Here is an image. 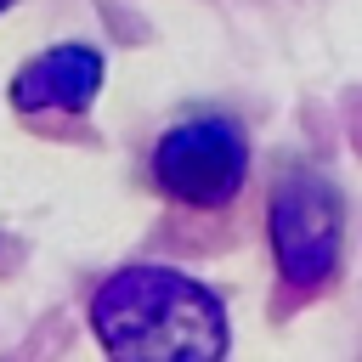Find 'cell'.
<instances>
[{
    "label": "cell",
    "mask_w": 362,
    "mask_h": 362,
    "mask_svg": "<svg viewBox=\"0 0 362 362\" xmlns=\"http://www.w3.org/2000/svg\"><path fill=\"white\" fill-rule=\"evenodd\" d=\"M6 6H11V0H0V11H6Z\"/></svg>",
    "instance_id": "cell-5"
},
{
    "label": "cell",
    "mask_w": 362,
    "mask_h": 362,
    "mask_svg": "<svg viewBox=\"0 0 362 362\" xmlns=\"http://www.w3.org/2000/svg\"><path fill=\"white\" fill-rule=\"evenodd\" d=\"M249 175V141L238 130V119L221 113H192L181 124H170L153 147V181L198 209H221L238 198Z\"/></svg>",
    "instance_id": "cell-2"
},
{
    "label": "cell",
    "mask_w": 362,
    "mask_h": 362,
    "mask_svg": "<svg viewBox=\"0 0 362 362\" xmlns=\"http://www.w3.org/2000/svg\"><path fill=\"white\" fill-rule=\"evenodd\" d=\"M96 85H102V51L85 40H68L17 68L11 102L17 113H85L96 102Z\"/></svg>",
    "instance_id": "cell-4"
},
{
    "label": "cell",
    "mask_w": 362,
    "mask_h": 362,
    "mask_svg": "<svg viewBox=\"0 0 362 362\" xmlns=\"http://www.w3.org/2000/svg\"><path fill=\"white\" fill-rule=\"evenodd\" d=\"M90 328L113 362H221L226 305L175 266H124L90 294Z\"/></svg>",
    "instance_id": "cell-1"
},
{
    "label": "cell",
    "mask_w": 362,
    "mask_h": 362,
    "mask_svg": "<svg viewBox=\"0 0 362 362\" xmlns=\"http://www.w3.org/2000/svg\"><path fill=\"white\" fill-rule=\"evenodd\" d=\"M272 221V255L283 283L294 288H322L339 266V192L317 170H288L272 187L266 204Z\"/></svg>",
    "instance_id": "cell-3"
}]
</instances>
